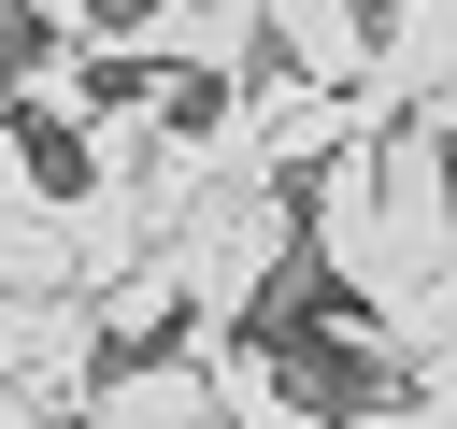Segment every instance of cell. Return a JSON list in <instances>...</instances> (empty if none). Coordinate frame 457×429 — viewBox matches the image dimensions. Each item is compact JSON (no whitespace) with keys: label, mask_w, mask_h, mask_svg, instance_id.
I'll return each instance as SVG.
<instances>
[{"label":"cell","mask_w":457,"mask_h":429,"mask_svg":"<svg viewBox=\"0 0 457 429\" xmlns=\"http://www.w3.org/2000/svg\"><path fill=\"white\" fill-rule=\"evenodd\" d=\"M300 243H314L328 286L400 343V329L457 286V157H443L428 129H386V143L328 157V172L300 186Z\"/></svg>","instance_id":"1"},{"label":"cell","mask_w":457,"mask_h":429,"mask_svg":"<svg viewBox=\"0 0 457 429\" xmlns=\"http://www.w3.org/2000/svg\"><path fill=\"white\" fill-rule=\"evenodd\" d=\"M457 86V0H371V86H357V129H414L428 100Z\"/></svg>","instance_id":"2"},{"label":"cell","mask_w":457,"mask_h":429,"mask_svg":"<svg viewBox=\"0 0 457 429\" xmlns=\"http://www.w3.org/2000/svg\"><path fill=\"white\" fill-rule=\"evenodd\" d=\"M243 129H257V172H271V186H286V172L314 186L328 157H357V143H371V129H357V100H343V86H300L286 57L243 86Z\"/></svg>","instance_id":"3"},{"label":"cell","mask_w":457,"mask_h":429,"mask_svg":"<svg viewBox=\"0 0 457 429\" xmlns=\"http://www.w3.org/2000/svg\"><path fill=\"white\" fill-rule=\"evenodd\" d=\"M0 300H86V272H71V200L29 172V143L0 157Z\"/></svg>","instance_id":"4"},{"label":"cell","mask_w":457,"mask_h":429,"mask_svg":"<svg viewBox=\"0 0 457 429\" xmlns=\"http://www.w3.org/2000/svg\"><path fill=\"white\" fill-rule=\"evenodd\" d=\"M271 14V57L300 72V86H371V0H257Z\"/></svg>","instance_id":"5"},{"label":"cell","mask_w":457,"mask_h":429,"mask_svg":"<svg viewBox=\"0 0 457 429\" xmlns=\"http://www.w3.org/2000/svg\"><path fill=\"white\" fill-rule=\"evenodd\" d=\"M71 429H214V386H200V358H186V343H171V358H114V372H100V400H86Z\"/></svg>","instance_id":"6"},{"label":"cell","mask_w":457,"mask_h":429,"mask_svg":"<svg viewBox=\"0 0 457 429\" xmlns=\"http://www.w3.org/2000/svg\"><path fill=\"white\" fill-rule=\"evenodd\" d=\"M286 372H300V358H271V343H214V358H200V386H214V429H314Z\"/></svg>","instance_id":"7"},{"label":"cell","mask_w":457,"mask_h":429,"mask_svg":"<svg viewBox=\"0 0 457 429\" xmlns=\"http://www.w3.org/2000/svg\"><path fill=\"white\" fill-rule=\"evenodd\" d=\"M86 315H100V343H114V358H171V343H186V286H171V257L114 272V286H100Z\"/></svg>","instance_id":"8"},{"label":"cell","mask_w":457,"mask_h":429,"mask_svg":"<svg viewBox=\"0 0 457 429\" xmlns=\"http://www.w3.org/2000/svg\"><path fill=\"white\" fill-rule=\"evenodd\" d=\"M0 114H14V129H71V143H86V114H100V57H71V43L14 57V72H0Z\"/></svg>","instance_id":"9"},{"label":"cell","mask_w":457,"mask_h":429,"mask_svg":"<svg viewBox=\"0 0 457 429\" xmlns=\"http://www.w3.org/2000/svg\"><path fill=\"white\" fill-rule=\"evenodd\" d=\"M14 14H29L43 43H71V57H114V14H100V0H14Z\"/></svg>","instance_id":"10"},{"label":"cell","mask_w":457,"mask_h":429,"mask_svg":"<svg viewBox=\"0 0 457 429\" xmlns=\"http://www.w3.org/2000/svg\"><path fill=\"white\" fill-rule=\"evenodd\" d=\"M314 429H457V415L414 400V386H386V400H343V415H314Z\"/></svg>","instance_id":"11"},{"label":"cell","mask_w":457,"mask_h":429,"mask_svg":"<svg viewBox=\"0 0 457 429\" xmlns=\"http://www.w3.org/2000/svg\"><path fill=\"white\" fill-rule=\"evenodd\" d=\"M414 129H428V143H443V157H457V86H443V100H428V114H414Z\"/></svg>","instance_id":"12"},{"label":"cell","mask_w":457,"mask_h":429,"mask_svg":"<svg viewBox=\"0 0 457 429\" xmlns=\"http://www.w3.org/2000/svg\"><path fill=\"white\" fill-rule=\"evenodd\" d=\"M0 429H57V415H43V400H14V386H0Z\"/></svg>","instance_id":"13"},{"label":"cell","mask_w":457,"mask_h":429,"mask_svg":"<svg viewBox=\"0 0 457 429\" xmlns=\"http://www.w3.org/2000/svg\"><path fill=\"white\" fill-rule=\"evenodd\" d=\"M200 14H257V0H200Z\"/></svg>","instance_id":"14"},{"label":"cell","mask_w":457,"mask_h":429,"mask_svg":"<svg viewBox=\"0 0 457 429\" xmlns=\"http://www.w3.org/2000/svg\"><path fill=\"white\" fill-rule=\"evenodd\" d=\"M0 157H14V114H0Z\"/></svg>","instance_id":"15"}]
</instances>
